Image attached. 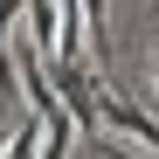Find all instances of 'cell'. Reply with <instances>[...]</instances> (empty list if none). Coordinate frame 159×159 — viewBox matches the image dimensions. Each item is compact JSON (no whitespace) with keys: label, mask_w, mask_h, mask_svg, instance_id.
I'll list each match as a JSON object with an SVG mask.
<instances>
[{"label":"cell","mask_w":159,"mask_h":159,"mask_svg":"<svg viewBox=\"0 0 159 159\" xmlns=\"http://www.w3.org/2000/svg\"><path fill=\"white\" fill-rule=\"evenodd\" d=\"M42 118H28V125H21V131H7V159H42Z\"/></svg>","instance_id":"obj_1"},{"label":"cell","mask_w":159,"mask_h":159,"mask_svg":"<svg viewBox=\"0 0 159 159\" xmlns=\"http://www.w3.org/2000/svg\"><path fill=\"white\" fill-rule=\"evenodd\" d=\"M83 35L97 48H111V28H104V0H83Z\"/></svg>","instance_id":"obj_2"},{"label":"cell","mask_w":159,"mask_h":159,"mask_svg":"<svg viewBox=\"0 0 159 159\" xmlns=\"http://www.w3.org/2000/svg\"><path fill=\"white\" fill-rule=\"evenodd\" d=\"M97 159H145V152H131V145H111V139H97Z\"/></svg>","instance_id":"obj_3"},{"label":"cell","mask_w":159,"mask_h":159,"mask_svg":"<svg viewBox=\"0 0 159 159\" xmlns=\"http://www.w3.org/2000/svg\"><path fill=\"white\" fill-rule=\"evenodd\" d=\"M152 76H159V48H152Z\"/></svg>","instance_id":"obj_4"},{"label":"cell","mask_w":159,"mask_h":159,"mask_svg":"<svg viewBox=\"0 0 159 159\" xmlns=\"http://www.w3.org/2000/svg\"><path fill=\"white\" fill-rule=\"evenodd\" d=\"M152 14H159V0H152Z\"/></svg>","instance_id":"obj_5"}]
</instances>
